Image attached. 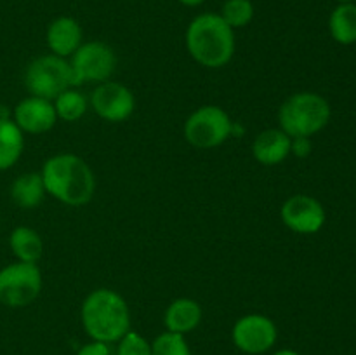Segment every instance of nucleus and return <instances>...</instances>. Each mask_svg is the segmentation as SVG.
<instances>
[{"label": "nucleus", "instance_id": "412c9836", "mask_svg": "<svg viewBox=\"0 0 356 355\" xmlns=\"http://www.w3.org/2000/svg\"><path fill=\"white\" fill-rule=\"evenodd\" d=\"M219 16L225 19L229 28H243L252 21L254 6L250 0H226L221 7Z\"/></svg>", "mask_w": 356, "mask_h": 355}, {"label": "nucleus", "instance_id": "b1692460", "mask_svg": "<svg viewBox=\"0 0 356 355\" xmlns=\"http://www.w3.org/2000/svg\"><path fill=\"white\" fill-rule=\"evenodd\" d=\"M291 153H294L299 159H305L312 153V139L309 138H292Z\"/></svg>", "mask_w": 356, "mask_h": 355}, {"label": "nucleus", "instance_id": "5701e85b", "mask_svg": "<svg viewBox=\"0 0 356 355\" xmlns=\"http://www.w3.org/2000/svg\"><path fill=\"white\" fill-rule=\"evenodd\" d=\"M117 355H152V343L136 331H129L118 340Z\"/></svg>", "mask_w": 356, "mask_h": 355}, {"label": "nucleus", "instance_id": "9b49d317", "mask_svg": "<svg viewBox=\"0 0 356 355\" xmlns=\"http://www.w3.org/2000/svg\"><path fill=\"white\" fill-rule=\"evenodd\" d=\"M280 218L284 225L294 233L313 235L325 225V209L322 202L312 195L298 194L282 204Z\"/></svg>", "mask_w": 356, "mask_h": 355}, {"label": "nucleus", "instance_id": "f257e3e1", "mask_svg": "<svg viewBox=\"0 0 356 355\" xmlns=\"http://www.w3.org/2000/svg\"><path fill=\"white\" fill-rule=\"evenodd\" d=\"M45 191L70 207L89 204L96 191V176L89 164L75 153H59L44 162L40 171Z\"/></svg>", "mask_w": 356, "mask_h": 355}, {"label": "nucleus", "instance_id": "39448f33", "mask_svg": "<svg viewBox=\"0 0 356 355\" xmlns=\"http://www.w3.org/2000/svg\"><path fill=\"white\" fill-rule=\"evenodd\" d=\"M23 82L31 96L52 101L72 87L70 63L56 54L38 56L24 70Z\"/></svg>", "mask_w": 356, "mask_h": 355}, {"label": "nucleus", "instance_id": "7ed1b4c3", "mask_svg": "<svg viewBox=\"0 0 356 355\" xmlns=\"http://www.w3.org/2000/svg\"><path fill=\"white\" fill-rule=\"evenodd\" d=\"M184 42L191 58L205 68H222L235 54V30L216 13L195 17L188 24Z\"/></svg>", "mask_w": 356, "mask_h": 355}, {"label": "nucleus", "instance_id": "f03ea898", "mask_svg": "<svg viewBox=\"0 0 356 355\" xmlns=\"http://www.w3.org/2000/svg\"><path fill=\"white\" fill-rule=\"evenodd\" d=\"M80 320L92 340L115 343L131 331V312L127 301L108 287L94 289L80 306Z\"/></svg>", "mask_w": 356, "mask_h": 355}, {"label": "nucleus", "instance_id": "f3484780", "mask_svg": "<svg viewBox=\"0 0 356 355\" xmlns=\"http://www.w3.org/2000/svg\"><path fill=\"white\" fill-rule=\"evenodd\" d=\"M10 253L17 261L37 265L44 253V242L37 230L30 226H16L9 235Z\"/></svg>", "mask_w": 356, "mask_h": 355}, {"label": "nucleus", "instance_id": "393cba45", "mask_svg": "<svg viewBox=\"0 0 356 355\" xmlns=\"http://www.w3.org/2000/svg\"><path fill=\"white\" fill-rule=\"evenodd\" d=\"M76 355H110V347L108 343H103V341L92 340L90 343L83 345Z\"/></svg>", "mask_w": 356, "mask_h": 355}, {"label": "nucleus", "instance_id": "cd10ccee", "mask_svg": "<svg viewBox=\"0 0 356 355\" xmlns=\"http://www.w3.org/2000/svg\"><path fill=\"white\" fill-rule=\"evenodd\" d=\"M337 3H346V2H353V0H336Z\"/></svg>", "mask_w": 356, "mask_h": 355}, {"label": "nucleus", "instance_id": "f8f14e48", "mask_svg": "<svg viewBox=\"0 0 356 355\" xmlns=\"http://www.w3.org/2000/svg\"><path fill=\"white\" fill-rule=\"evenodd\" d=\"M13 120L28 134H44L58 122L54 103L44 97L28 96L21 100L13 110Z\"/></svg>", "mask_w": 356, "mask_h": 355}, {"label": "nucleus", "instance_id": "1a4fd4ad", "mask_svg": "<svg viewBox=\"0 0 356 355\" xmlns=\"http://www.w3.org/2000/svg\"><path fill=\"white\" fill-rule=\"evenodd\" d=\"M278 338L277 324L263 313H249L233 324L232 340L240 352L249 355L266 354Z\"/></svg>", "mask_w": 356, "mask_h": 355}, {"label": "nucleus", "instance_id": "6e6552de", "mask_svg": "<svg viewBox=\"0 0 356 355\" xmlns=\"http://www.w3.org/2000/svg\"><path fill=\"white\" fill-rule=\"evenodd\" d=\"M70 58H72L70 61L72 87L86 82H106L117 68L115 51L99 40L86 42Z\"/></svg>", "mask_w": 356, "mask_h": 355}, {"label": "nucleus", "instance_id": "20e7f679", "mask_svg": "<svg viewBox=\"0 0 356 355\" xmlns=\"http://www.w3.org/2000/svg\"><path fill=\"white\" fill-rule=\"evenodd\" d=\"M332 108L316 93H296L282 103L278 110L280 129L291 138H312L330 122Z\"/></svg>", "mask_w": 356, "mask_h": 355}, {"label": "nucleus", "instance_id": "a878e982", "mask_svg": "<svg viewBox=\"0 0 356 355\" xmlns=\"http://www.w3.org/2000/svg\"><path fill=\"white\" fill-rule=\"evenodd\" d=\"M177 2L183 3V6H186V7H198V6H202L205 0H177Z\"/></svg>", "mask_w": 356, "mask_h": 355}, {"label": "nucleus", "instance_id": "bb28decb", "mask_svg": "<svg viewBox=\"0 0 356 355\" xmlns=\"http://www.w3.org/2000/svg\"><path fill=\"white\" fill-rule=\"evenodd\" d=\"M273 355H301L299 352L291 350V348H282V350H277Z\"/></svg>", "mask_w": 356, "mask_h": 355}, {"label": "nucleus", "instance_id": "4be33fe9", "mask_svg": "<svg viewBox=\"0 0 356 355\" xmlns=\"http://www.w3.org/2000/svg\"><path fill=\"white\" fill-rule=\"evenodd\" d=\"M152 355H191V350L184 334L165 331L153 340Z\"/></svg>", "mask_w": 356, "mask_h": 355}, {"label": "nucleus", "instance_id": "6ab92c4d", "mask_svg": "<svg viewBox=\"0 0 356 355\" xmlns=\"http://www.w3.org/2000/svg\"><path fill=\"white\" fill-rule=\"evenodd\" d=\"M330 37L341 45L356 44V6L353 2L339 3L329 17Z\"/></svg>", "mask_w": 356, "mask_h": 355}, {"label": "nucleus", "instance_id": "dca6fc26", "mask_svg": "<svg viewBox=\"0 0 356 355\" xmlns=\"http://www.w3.org/2000/svg\"><path fill=\"white\" fill-rule=\"evenodd\" d=\"M9 194L17 207L35 209L42 204L47 191H45L40 173H24L13 181Z\"/></svg>", "mask_w": 356, "mask_h": 355}, {"label": "nucleus", "instance_id": "ddd939ff", "mask_svg": "<svg viewBox=\"0 0 356 355\" xmlns=\"http://www.w3.org/2000/svg\"><path fill=\"white\" fill-rule=\"evenodd\" d=\"M83 31L79 21L70 16H59L51 21L45 31V42L51 49V54L59 58H68L72 56L80 45L83 44Z\"/></svg>", "mask_w": 356, "mask_h": 355}, {"label": "nucleus", "instance_id": "423d86ee", "mask_svg": "<svg viewBox=\"0 0 356 355\" xmlns=\"http://www.w3.org/2000/svg\"><path fill=\"white\" fill-rule=\"evenodd\" d=\"M184 139L198 150L221 146L233 132L229 115L218 104H204L197 108L184 122Z\"/></svg>", "mask_w": 356, "mask_h": 355}, {"label": "nucleus", "instance_id": "c85d7f7f", "mask_svg": "<svg viewBox=\"0 0 356 355\" xmlns=\"http://www.w3.org/2000/svg\"><path fill=\"white\" fill-rule=\"evenodd\" d=\"M353 3H355V6H356V0H353Z\"/></svg>", "mask_w": 356, "mask_h": 355}, {"label": "nucleus", "instance_id": "4468645a", "mask_svg": "<svg viewBox=\"0 0 356 355\" xmlns=\"http://www.w3.org/2000/svg\"><path fill=\"white\" fill-rule=\"evenodd\" d=\"M292 138L282 129H266L252 143V155L261 166H278L291 155Z\"/></svg>", "mask_w": 356, "mask_h": 355}, {"label": "nucleus", "instance_id": "0eeeda50", "mask_svg": "<svg viewBox=\"0 0 356 355\" xmlns=\"http://www.w3.org/2000/svg\"><path fill=\"white\" fill-rule=\"evenodd\" d=\"M42 271L38 265L14 261L0 268V305L23 308L40 296Z\"/></svg>", "mask_w": 356, "mask_h": 355}, {"label": "nucleus", "instance_id": "a211bd4d", "mask_svg": "<svg viewBox=\"0 0 356 355\" xmlns=\"http://www.w3.org/2000/svg\"><path fill=\"white\" fill-rule=\"evenodd\" d=\"M23 134L13 118H0V173L16 166L23 155Z\"/></svg>", "mask_w": 356, "mask_h": 355}, {"label": "nucleus", "instance_id": "9d476101", "mask_svg": "<svg viewBox=\"0 0 356 355\" xmlns=\"http://www.w3.org/2000/svg\"><path fill=\"white\" fill-rule=\"evenodd\" d=\"M90 106L96 115L103 120L118 124L124 122L134 113L136 97L127 86L113 80L97 84L96 89L90 94Z\"/></svg>", "mask_w": 356, "mask_h": 355}, {"label": "nucleus", "instance_id": "aec40b11", "mask_svg": "<svg viewBox=\"0 0 356 355\" xmlns=\"http://www.w3.org/2000/svg\"><path fill=\"white\" fill-rule=\"evenodd\" d=\"M52 103H54L58 118H63L66 122H76L86 115L87 108H89L87 97L76 89H73V87L63 90L58 97L52 100Z\"/></svg>", "mask_w": 356, "mask_h": 355}, {"label": "nucleus", "instance_id": "2eb2a0df", "mask_svg": "<svg viewBox=\"0 0 356 355\" xmlns=\"http://www.w3.org/2000/svg\"><path fill=\"white\" fill-rule=\"evenodd\" d=\"M200 303L191 298H177L167 306L163 313V324L167 331L177 334H188L197 329L202 322Z\"/></svg>", "mask_w": 356, "mask_h": 355}]
</instances>
